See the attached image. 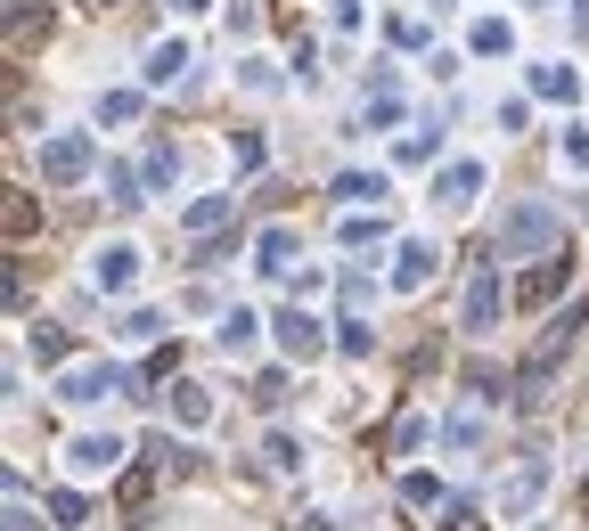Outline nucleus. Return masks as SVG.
<instances>
[{
    "instance_id": "1",
    "label": "nucleus",
    "mask_w": 589,
    "mask_h": 531,
    "mask_svg": "<svg viewBox=\"0 0 589 531\" xmlns=\"http://www.w3.org/2000/svg\"><path fill=\"white\" fill-rule=\"evenodd\" d=\"M581 303H565L557 319H549V335H540L533 352H524V368H516V409H540V400H549V376H557V360L574 352V335H581Z\"/></svg>"
},
{
    "instance_id": "2",
    "label": "nucleus",
    "mask_w": 589,
    "mask_h": 531,
    "mask_svg": "<svg viewBox=\"0 0 589 531\" xmlns=\"http://www.w3.org/2000/svg\"><path fill=\"white\" fill-rule=\"evenodd\" d=\"M557 246H565V212H557V205H540V197H524L508 221H499L492 262H516V253H557Z\"/></svg>"
},
{
    "instance_id": "3",
    "label": "nucleus",
    "mask_w": 589,
    "mask_h": 531,
    "mask_svg": "<svg viewBox=\"0 0 589 531\" xmlns=\"http://www.w3.org/2000/svg\"><path fill=\"white\" fill-rule=\"evenodd\" d=\"M91 173H99L91 132H50V139H41V180H50V188H74V180H91Z\"/></svg>"
},
{
    "instance_id": "4",
    "label": "nucleus",
    "mask_w": 589,
    "mask_h": 531,
    "mask_svg": "<svg viewBox=\"0 0 589 531\" xmlns=\"http://www.w3.org/2000/svg\"><path fill=\"white\" fill-rule=\"evenodd\" d=\"M132 385H140L132 368H115V360H91V368H66V376H58V400H66V409H99L107 393H132Z\"/></svg>"
},
{
    "instance_id": "5",
    "label": "nucleus",
    "mask_w": 589,
    "mask_h": 531,
    "mask_svg": "<svg viewBox=\"0 0 589 531\" xmlns=\"http://www.w3.org/2000/svg\"><path fill=\"white\" fill-rule=\"evenodd\" d=\"M499 311H508V287H499V270L483 262L475 279H467V303H458V327H467V335H492V327H499Z\"/></svg>"
},
{
    "instance_id": "6",
    "label": "nucleus",
    "mask_w": 589,
    "mask_h": 531,
    "mask_svg": "<svg viewBox=\"0 0 589 531\" xmlns=\"http://www.w3.org/2000/svg\"><path fill=\"white\" fill-rule=\"evenodd\" d=\"M91 287H99V294H132V287H140V246H132V238L99 246V253H91Z\"/></svg>"
},
{
    "instance_id": "7",
    "label": "nucleus",
    "mask_w": 589,
    "mask_h": 531,
    "mask_svg": "<svg viewBox=\"0 0 589 531\" xmlns=\"http://www.w3.org/2000/svg\"><path fill=\"white\" fill-rule=\"evenodd\" d=\"M270 327H279V352H287V360H320V352H328V327H320L303 303H287Z\"/></svg>"
},
{
    "instance_id": "8",
    "label": "nucleus",
    "mask_w": 589,
    "mask_h": 531,
    "mask_svg": "<svg viewBox=\"0 0 589 531\" xmlns=\"http://www.w3.org/2000/svg\"><path fill=\"white\" fill-rule=\"evenodd\" d=\"M123 458H132V441H123V434H74V441H66V466H74V475H115Z\"/></svg>"
},
{
    "instance_id": "9",
    "label": "nucleus",
    "mask_w": 589,
    "mask_h": 531,
    "mask_svg": "<svg viewBox=\"0 0 589 531\" xmlns=\"http://www.w3.org/2000/svg\"><path fill=\"white\" fill-rule=\"evenodd\" d=\"M434 270H442V246L434 238H402V246H393V294H417Z\"/></svg>"
},
{
    "instance_id": "10",
    "label": "nucleus",
    "mask_w": 589,
    "mask_h": 531,
    "mask_svg": "<svg viewBox=\"0 0 589 531\" xmlns=\"http://www.w3.org/2000/svg\"><path fill=\"white\" fill-rule=\"evenodd\" d=\"M540 491H549V458H524L508 482H499V516H533Z\"/></svg>"
},
{
    "instance_id": "11",
    "label": "nucleus",
    "mask_w": 589,
    "mask_h": 531,
    "mask_svg": "<svg viewBox=\"0 0 589 531\" xmlns=\"http://www.w3.org/2000/svg\"><path fill=\"white\" fill-rule=\"evenodd\" d=\"M361 123H369V132H393V123H402V74H393V66H376L369 98H361Z\"/></svg>"
},
{
    "instance_id": "12",
    "label": "nucleus",
    "mask_w": 589,
    "mask_h": 531,
    "mask_svg": "<svg viewBox=\"0 0 589 531\" xmlns=\"http://www.w3.org/2000/svg\"><path fill=\"white\" fill-rule=\"evenodd\" d=\"M294 253H303V238H294L287 221H270L262 238H255V270H270V279H287V270H294Z\"/></svg>"
},
{
    "instance_id": "13",
    "label": "nucleus",
    "mask_w": 589,
    "mask_h": 531,
    "mask_svg": "<svg viewBox=\"0 0 589 531\" xmlns=\"http://www.w3.org/2000/svg\"><path fill=\"white\" fill-rule=\"evenodd\" d=\"M565 279H574V262H565V253H549V262H540V270H524L516 303H557V294H565Z\"/></svg>"
},
{
    "instance_id": "14",
    "label": "nucleus",
    "mask_w": 589,
    "mask_h": 531,
    "mask_svg": "<svg viewBox=\"0 0 589 531\" xmlns=\"http://www.w3.org/2000/svg\"><path fill=\"white\" fill-rule=\"evenodd\" d=\"M483 441H492V417L483 409H458V417H442V450H458V458H475Z\"/></svg>"
},
{
    "instance_id": "15",
    "label": "nucleus",
    "mask_w": 589,
    "mask_h": 531,
    "mask_svg": "<svg viewBox=\"0 0 589 531\" xmlns=\"http://www.w3.org/2000/svg\"><path fill=\"white\" fill-rule=\"evenodd\" d=\"M434 197L451 205V212H467L483 197V164H442V180H434Z\"/></svg>"
},
{
    "instance_id": "16",
    "label": "nucleus",
    "mask_w": 589,
    "mask_h": 531,
    "mask_svg": "<svg viewBox=\"0 0 589 531\" xmlns=\"http://www.w3.org/2000/svg\"><path fill=\"white\" fill-rule=\"evenodd\" d=\"M147 91H173V82L188 74V41H156V50H147Z\"/></svg>"
},
{
    "instance_id": "17",
    "label": "nucleus",
    "mask_w": 589,
    "mask_h": 531,
    "mask_svg": "<svg viewBox=\"0 0 589 531\" xmlns=\"http://www.w3.org/2000/svg\"><path fill=\"white\" fill-rule=\"evenodd\" d=\"M255 335H262V319H255V311H246V303H238V311H221V327H214V344H221L229 360H246V352H255Z\"/></svg>"
},
{
    "instance_id": "18",
    "label": "nucleus",
    "mask_w": 589,
    "mask_h": 531,
    "mask_svg": "<svg viewBox=\"0 0 589 531\" xmlns=\"http://www.w3.org/2000/svg\"><path fill=\"white\" fill-rule=\"evenodd\" d=\"M467 50H475V58H508V50H516V25H508V17H475V25H467Z\"/></svg>"
},
{
    "instance_id": "19",
    "label": "nucleus",
    "mask_w": 589,
    "mask_h": 531,
    "mask_svg": "<svg viewBox=\"0 0 589 531\" xmlns=\"http://www.w3.org/2000/svg\"><path fill=\"white\" fill-rule=\"evenodd\" d=\"M385 197H393L385 173H344V180H335V205H344V212L352 205H385Z\"/></svg>"
},
{
    "instance_id": "20",
    "label": "nucleus",
    "mask_w": 589,
    "mask_h": 531,
    "mask_svg": "<svg viewBox=\"0 0 589 531\" xmlns=\"http://www.w3.org/2000/svg\"><path fill=\"white\" fill-rule=\"evenodd\" d=\"M533 98H565V106H574L581 98V74L574 66H533Z\"/></svg>"
},
{
    "instance_id": "21",
    "label": "nucleus",
    "mask_w": 589,
    "mask_h": 531,
    "mask_svg": "<svg viewBox=\"0 0 589 531\" xmlns=\"http://www.w3.org/2000/svg\"><path fill=\"white\" fill-rule=\"evenodd\" d=\"M173 417H180V425H214V393L180 376V385H173Z\"/></svg>"
},
{
    "instance_id": "22",
    "label": "nucleus",
    "mask_w": 589,
    "mask_h": 531,
    "mask_svg": "<svg viewBox=\"0 0 589 531\" xmlns=\"http://www.w3.org/2000/svg\"><path fill=\"white\" fill-rule=\"evenodd\" d=\"M335 238H344V246H376V238H385V212H376V205H352Z\"/></svg>"
},
{
    "instance_id": "23",
    "label": "nucleus",
    "mask_w": 589,
    "mask_h": 531,
    "mask_svg": "<svg viewBox=\"0 0 589 531\" xmlns=\"http://www.w3.org/2000/svg\"><path fill=\"white\" fill-rule=\"evenodd\" d=\"M33 33H50V9H33V0H9V50H25Z\"/></svg>"
},
{
    "instance_id": "24",
    "label": "nucleus",
    "mask_w": 589,
    "mask_h": 531,
    "mask_svg": "<svg viewBox=\"0 0 589 531\" xmlns=\"http://www.w3.org/2000/svg\"><path fill=\"white\" fill-rule=\"evenodd\" d=\"M140 188H147V173H132V164H107V205H123V212H132V205H147Z\"/></svg>"
},
{
    "instance_id": "25",
    "label": "nucleus",
    "mask_w": 589,
    "mask_h": 531,
    "mask_svg": "<svg viewBox=\"0 0 589 531\" xmlns=\"http://www.w3.org/2000/svg\"><path fill=\"white\" fill-rule=\"evenodd\" d=\"M221 221H229V197H197L188 205V238H214Z\"/></svg>"
},
{
    "instance_id": "26",
    "label": "nucleus",
    "mask_w": 589,
    "mask_h": 531,
    "mask_svg": "<svg viewBox=\"0 0 589 531\" xmlns=\"http://www.w3.org/2000/svg\"><path fill=\"white\" fill-rule=\"evenodd\" d=\"M369 344H376L369 319H344V327H335V352H344V360H369Z\"/></svg>"
},
{
    "instance_id": "27",
    "label": "nucleus",
    "mask_w": 589,
    "mask_h": 531,
    "mask_svg": "<svg viewBox=\"0 0 589 531\" xmlns=\"http://www.w3.org/2000/svg\"><path fill=\"white\" fill-rule=\"evenodd\" d=\"M33 352L50 360V368H66V352H74V335L66 327H33Z\"/></svg>"
},
{
    "instance_id": "28",
    "label": "nucleus",
    "mask_w": 589,
    "mask_h": 531,
    "mask_svg": "<svg viewBox=\"0 0 589 531\" xmlns=\"http://www.w3.org/2000/svg\"><path fill=\"white\" fill-rule=\"evenodd\" d=\"M229 156H238V173H262L270 147H262V132H238V139H229Z\"/></svg>"
},
{
    "instance_id": "29",
    "label": "nucleus",
    "mask_w": 589,
    "mask_h": 531,
    "mask_svg": "<svg viewBox=\"0 0 589 531\" xmlns=\"http://www.w3.org/2000/svg\"><path fill=\"white\" fill-rule=\"evenodd\" d=\"M99 123H140V91H107L99 98Z\"/></svg>"
},
{
    "instance_id": "30",
    "label": "nucleus",
    "mask_w": 589,
    "mask_h": 531,
    "mask_svg": "<svg viewBox=\"0 0 589 531\" xmlns=\"http://www.w3.org/2000/svg\"><path fill=\"white\" fill-rule=\"evenodd\" d=\"M140 173H147V188H173V173H180V156H173V147H147V164H140Z\"/></svg>"
},
{
    "instance_id": "31",
    "label": "nucleus",
    "mask_w": 589,
    "mask_h": 531,
    "mask_svg": "<svg viewBox=\"0 0 589 531\" xmlns=\"http://www.w3.org/2000/svg\"><path fill=\"white\" fill-rule=\"evenodd\" d=\"M434 147H442V132H410L402 147H393V164H434Z\"/></svg>"
},
{
    "instance_id": "32",
    "label": "nucleus",
    "mask_w": 589,
    "mask_h": 531,
    "mask_svg": "<svg viewBox=\"0 0 589 531\" xmlns=\"http://www.w3.org/2000/svg\"><path fill=\"white\" fill-rule=\"evenodd\" d=\"M115 335H123V344H147V335H164V319H156V311H123Z\"/></svg>"
},
{
    "instance_id": "33",
    "label": "nucleus",
    "mask_w": 589,
    "mask_h": 531,
    "mask_svg": "<svg viewBox=\"0 0 589 531\" xmlns=\"http://www.w3.org/2000/svg\"><path fill=\"white\" fill-rule=\"evenodd\" d=\"M402 499L410 507H442V482L434 475H402Z\"/></svg>"
},
{
    "instance_id": "34",
    "label": "nucleus",
    "mask_w": 589,
    "mask_h": 531,
    "mask_svg": "<svg viewBox=\"0 0 589 531\" xmlns=\"http://www.w3.org/2000/svg\"><path fill=\"white\" fill-rule=\"evenodd\" d=\"M369 303H376V287H369V279H361V270H344V311H352V319H361V311H369Z\"/></svg>"
},
{
    "instance_id": "35",
    "label": "nucleus",
    "mask_w": 589,
    "mask_h": 531,
    "mask_svg": "<svg viewBox=\"0 0 589 531\" xmlns=\"http://www.w3.org/2000/svg\"><path fill=\"white\" fill-rule=\"evenodd\" d=\"M393 41H402V50H426L434 33H426V17H393Z\"/></svg>"
},
{
    "instance_id": "36",
    "label": "nucleus",
    "mask_w": 589,
    "mask_h": 531,
    "mask_svg": "<svg viewBox=\"0 0 589 531\" xmlns=\"http://www.w3.org/2000/svg\"><path fill=\"white\" fill-rule=\"evenodd\" d=\"M294 466H303V441L279 434V441H270V475H294Z\"/></svg>"
},
{
    "instance_id": "37",
    "label": "nucleus",
    "mask_w": 589,
    "mask_h": 531,
    "mask_svg": "<svg viewBox=\"0 0 589 531\" xmlns=\"http://www.w3.org/2000/svg\"><path fill=\"white\" fill-rule=\"evenodd\" d=\"M33 221H41L33 197H9V238H33Z\"/></svg>"
},
{
    "instance_id": "38",
    "label": "nucleus",
    "mask_w": 589,
    "mask_h": 531,
    "mask_svg": "<svg viewBox=\"0 0 589 531\" xmlns=\"http://www.w3.org/2000/svg\"><path fill=\"white\" fill-rule=\"evenodd\" d=\"M557 156H565V173H589V132H565Z\"/></svg>"
},
{
    "instance_id": "39",
    "label": "nucleus",
    "mask_w": 589,
    "mask_h": 531,
    "mask_svg": "<svg viewBox=\"0 0 589 531\" xmlns=\"http://www.w3.org/2000/svg\"><path fill=\"white\" fill-rule=\"evenodd\" d=\"M50 516H58V523H82L91 507H82V491H50Z\"/></svg>"
},
{
    "instance_id": "40",
    "label": "nucleus",
    "mask_w": 589,
    "mask_h": 531,
    "mask_svg": "<svg viewBox=\"0 0 589 531\" xmlns=\"http://www.w3.org/2000/svg\"><path fill=\"white\" fill-rule=\"evenodd\" d=\"M426 434H434L426 417H402V425H393V450H417V441H426Z\"/></svg>"
},
{
    "instance_id": "41",
    "label": "nucleus",
    "mask_w": 589,
    "mask_h": 531,
    "mask_svg": "<svg viewBox=\"0 0 589 531\" xmlns=\"http://www.w3.org/2000/svg\"><path fill=\"white\" fill-rule=\"evenodd\" d=\"M238 82H246V91H279V74H270L262 58H246V66H238Z\"/></svg>"
},
{
    "instance_id": "42",
    "label": "nucleus",
    "mask_w": 589,
    "mask_h": 531,
    "mask_svg": "<svg viewBox=\"0 0 589 531\" xmlns=\"http://www.w3.org/2000/svg\"><path fill=\"white\" fill-rule=\"evenodd\" d=\"M255 400H262V409H279V400H287V376H279V368L255 376Z\"/></svg>"
},
{
    "instance_id": "43",
    "label": "nucleus",
    "mask_w": 589,
    "mask_h": 531,
    "mask_svg": "<svg viewBox=\"0 0 589 531\" xmlns=\"http://www.w3.org/2000/svg\"><path fill=\"white\" fill-rule=\"evenodd\" d=\"M328 17L335 25H361V0H328Z\"/></svg>"
},
{
    "instance_id": "44",
    "label": "nucleus",
    "mask_w": 589,
    "mask_h": 531,
    "mask_svg": "<svg viewBox=\"0 0 589 531\" xmlns=\"http://www.w3.org/2000/svg\"><path fill=\"white\" fill-rule=\"evenodd\" d=\"M9 531H33V507H25V499L9 507Z\"/></svg>"
},
{
    "instance_id": "45",
    "label": "nucleus",
    "mask_w": 589,
    "mask_h": 531,
    "mask_svg": "<svg viewBox=\"0 0 589 531\" xmlns=\"http://www.w3.org/2000/svg\"><path fill=\"white\" fill-rule=\"evenodd\" d=\"M205 9H214V0H173V17H205Z\"/></svg>"
},
{
    "instance_id": "46",
    "label": "nucleus",
    "mask_w": 589,
    "mask_h": 531,
    "mask_svg": "<svg viewBox=\"0 0 589 531\" xmlns=\"http://www.w3.org/2000/svg\"><path fill=\"white\" fill-rule=\"evenodd\" d=\"M574 33L589 41V0H574Z\"/></svg>"
},
{
    "instance_id": "47",
    "label": "nucleus",
    "mask_w": 589,
    "mask_h": 531,
    "mask_svg": "<svg viewBox=\"0 0 589 531\" xmlns=\"http://www.w3.org/2000/svg\"><path fill=\"white\" fill-rule=\"evenodd\" d=\"M91 9H115V0H91Z\"/></svg>"
},
{
    "instance_id": "48",
    "label": "nucleus",
    "mask_w": 589,
    "mask_h": 531,
    "mask_svg": "<svg viewBox=\"0 0 589 531\" xmlns=\"http://www.w3.org/2000/svg\"><path fill=\"white\" fill-rule=\"evenodd\" d=\"M533 9H540V0H533Z\"/></svg>"
}]
</instances>
